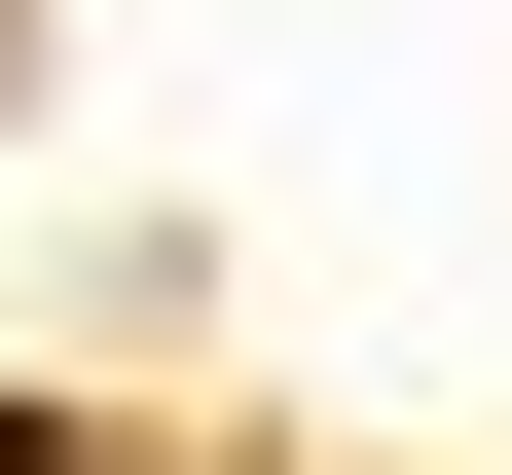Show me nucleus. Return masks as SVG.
<instances>
[{
    "label": "nucleus",
    "mask_w": 512,
    "mask_h": 475,
    "mask_svg": "<svg viewBox=\"0 0 512 475\" xmlns=\"http://www.w3.org/2000/svg\"><path fill=\"white\" fill-rule=\"evenodd\" d=\"M0 475H37V402H0Z\"/></svg>",
    "instance_id": "obj_1"
}]
</instances>
